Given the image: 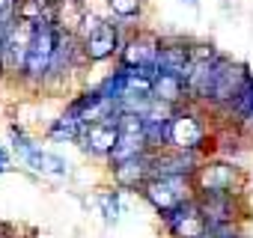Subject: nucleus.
Here are the masks:
<instances>
[{
    "label": "nucleus",
    "mask_w": 253,
    "mask_h": 238,
    "mask_svg": "<svg viewBox=\"0 0 253 238\" xmlns=\"http://www.w3.org/2000/svg\"><path fill=\"white\" fill-rule=\"evenodd\" d=\"M211 125H209V110L200 104H182L173 110V122H170V149L182 152H197L206 155L211 143Z\"/></svg>",
    "instance_id": "obj_1"
},
{
    "label": "nucleus",
    "mask_w": 253,
    "mask_h": 238,
    "mask_svg": "<svg viewBox=\"0 0 253 238\" xmlns=\"http://www.w3.org/2000/svg\"><path fill=\"white\" fill-rule=\"evenodd\" d=\"M60 33H63V27L57 21L36 24V33H33L30 51H27V63H24V72H21L18 83H24L30 89H45V83L51 78V66H54L57 48H60Z\"/></svg>",
    "instance_id": "obj_2"
},
{
    "label": "nucleus",
    "mask_w": 253,
    "mask_h": 238,
    "mask_svg": "<svg viewBox=\"0 0 253 238\" xmlns=\"http://www.w3.org/2000/svg\"><path fill=\"white\" fill-rule=\"evenodd\" d=\"M78 39H81V48H84V57L86 63H104L110 57H119L122 51V21L116 18H98V15H89L84 12V21L78 27Z\"/></svg>",
    "instance_id": "obj_3"
},
{
    "label": "nucleus",
    "mask_w": 253,
    "mask_h": 238,
    "mask_svg": "<svg viewBox=\"0 0 253 238\" xmlns=\"http://www.w3.org/2000/svg\"><path fill=\"white\" fill-rule=\"evenodd\" d=\"M161 217L191 199H197V188H194V179H185V176H152L140 191H137Z\"/></svg>",
    "instance_id": "obj_4"
},
{
    "label": "nucleus",
    "mask_w": 253,
    "mask_h": 238,
    "mask_svg": "<svg viewBox=\"0 0 253 238\" xmlns=\"http://www.w3.org/2000/svg\"><path fill=\"white\" fill-rule=\"evenodd\" d=\"M9 134H12V152L18 155V161L24 164V167H30L33 173H42V176H54V179H66L69 173H72V164L63 158V155H54V152H48V149H42V146H36L18 125H12L9 128Z\"/></svg>",
    "instance_id": "obj_5"
},
{
    "label": "nucleus",
    "mask_w": 253,
    "mask_h": 238,
    "mask_svg": "<svg viewBox=\"0 0 253 238\" xmlns=\"http://www.w3.org/2000/svg\"><path fill=\"white\" fill-rule=\"evenodd\" d=\"M241 167L223 158H203L197 176H194V188L197 194H241Z\"/></svg>",
    "instance_id": "obj_6"
},
{
    "label": "nucleus",
    "mask_w": 253,
    "mask_h": 238,
    "mask_svg": "<svg viewBox=\"0 0 253 238\" xmlns=\"http://www.w3.org/2000/svg\"><path fill=\"white\" fill-rule=\"evenodd\" d=\"M149 140H146V128H143V116L140 113H122L119 116V140L113 146V152L107 155V170L119 167L122 161H131L137 155H146Z\"/></svg>",
    "instance_id": "obj_7"
},
{
    "label": "nucleus",
    "mask_w": 253,
    "mask_h": 238,
    "mask_svg": "<svg viewBox=\"0 0 253 238\" xmlns=\"http://www.w3.org/2000/svg\"><path fill=\"white\" fill-rule=\"evenodd\" d=\"M161 42H164V36H158L152 30H134V33L125 36L122 51H119L116 60L125 69H149V72H158Z\"/></svg>",
    "instance_id": "obj_8"
},
{
    "label": "nucleus",
    "mask_w": 253,
    "mask_h": 238,
    "mask_svg": "<svg viewBox=\"0 0 253 238\" xmlns=\"http://www.w3.org/2000/svg\"><path fill=\"white\" fill-rule=\"evenodd\" d=\"M197 205L209 223V232L232 229L241 220V194H197Z\"/></svg>",
    "instance_id": "obj_9"
},
{
    "label": "nucleus",
    "mask_w": 253,
    "mask_h": 238,
    "mask_svg": "<svg viewBox=\"0 0 253 238\" xmlns=\"http://www.w3.org/2000/svg\"><path fill=\"white\" fill-rule=\"evenodd\" d=\"M119 116L122 113H113L107 119H98V122H86L84 131H81V140H78V149L89 158H104L113 152L116 140H119Z\"/></svg>",
    "instance_id": "obj_10"
},
{
    "label": "nucleus",
    "mask_w": 253,
    "mask_h": 238,
    "mask_svg": "<svg viewBox=\"0 0 253 238\" xmlns=\"http://www.w3.org/2000/svg\"><path fill=\"white\" fill-rule=\"evenodd\" d=\"M161 223H164V229H167L170 238H209V223H206L197 199H191V202L167 211L161 217Z\"/></svg>",
    "instance_id": "obj_11"
},
{
    "label": "nucleus",
    "mask_w": 253,
    "mask_h": 238,
    "mask_svg": "<svg viewBox=\"0 0 253 238\" xmlns=\"http://www.w3.org/2000/svg\"><path fill=\"white\" fill-rule=\"evenodd\" d=\"M203 164V155L197 152H182V149H158L152 152V176H185L194 179Z\"/></svg>",
    "instance_id": "obj_12"
},
{
    "label": "nucleus",
    "mask_w": 253,
    "mask_h": 238,
    "mask_svg": "<svg viewBox=\"0 0 253 238\" xmlns=\"http://www.w3.org/2000/svg\"><path fill=\"white\" fill-rule=\"evenodd\" d=\"M110 179L122 191H140L152 179V152L137 155L131 161H122L119 167H110Z\"/></svg>",
    "instance_id": "obj_13"
},
{
    "label": "nucleus",
    "mask_w": 253,
    "mask_h": 238,
    "mask_svg": "<svg viewBox=\"0 0 253 238\" xmlns=\"http://www.w3.org/2000/svg\"><path fill=\"white\" fill-rule=\"evenodd\" d=\"M173 110H176V107H167V104H161V101H152V107L143 113V128H146V140H149V149H152V152L167 149V143H170Z\"/></svg>",
    "instance_id": "obj_14"
},
{
    "label": "nucleus",
    "mask_w": 253,
    "mask_h": 238,
    "mask_svg": "<svg viewBox=\"0 0 253 238\" xmlns=\"http://www.w3.org/2000/svg\"><path fill=\"white\" fill-rule=\"evenodd\" d=\"M194 60V42L191 39H164L161 54H158V72H173V75H188Z\"/></svg>",
    "instance_id": "obj_15"
},
{
    "label": "nucleus",
    "mask_w": 253,
    "mask_h": 238,
    "mask_svg": "<svg viewBox=\"0 0 253 238\" xmlns=\"http://www.w3.org/2000/svg\"><path fill=\"white\" fill-rule=\"evenodd\" d=\"M152 98L167 104V107H182L191 104L188 101V83L182 75L173 72H155V86H152Z\"/></svg>",
    "instance_id": "obj_16"
},
{
    "label": "nucleus",
    "mask_w": 253,
    "mask_h": 238,
    "mask_svg": "<svg viewBox=\"0 0 253 238\" xmlns=\"http://www.w3.org/2000/svg\"><path fill=\"white\" fill-rule=\"evenodd\" d=\"M84 119L78 116V113H72L69 107L54 119V122L48 125V137L54 140V143H78L81 140V131H84Z\"/></svg>",
    "instance_id": "obj_17"
},
{
    "label": "nucleus",
    "mask_w": 253,
    "mask_h": 238,
    "mask_svg": "<svg viewBox=\"0 0 253 238\" xmlns=\"http://www.w3.org/2000/svg\"><path fill=\"white\" fill-rule=\"evenodd\" d=\"M107 9L116 21H140L143 18V0H107Z\"/></svg>",
    "instance_id": "obj_18"
},
{
    "label": "nucleus",
    "mask_w": 253,
    "mask_h": 238,
    "mask_svg": "<svg viewBox=\"0 0 253 238\" xmlns=\"http://www.w3.org/2000/svg\"><path fill=\"white\" fill-rule=\"evenodd\" d=\"M119 197H122V188H104L101 194H98V208H101V214H104V220L107 223H116L119 220V211H122V205H119Z\"/></svg>",
    "instance_id": "obj_19"
},
{
    "label": "nucleus",
    "mask_w": 253,
    "mask_h": 238,
    "mask_svg": "<svg viewBox=\"0 0 253 238\" xmlns=\"http://www.w3.org/2000/svg\"><path fill=\"white\" fill-rule=\"evenodd\" d=\"M15 9H18V0H0V24L15 21Z\"/></svg>",
    "instance_id": "obj_20"
},
{
    "label": "nucleus",
    "mask_w": 253,
    "mask_h": 238,
    "mask_svg": "<svg viewBox=\"0 0 253 238\" xmlns=\"http://www.w3.org/2000/svg\"><path fill=\"white\" fill-rule=\"evenodd\" d=\"M209 238H244V235L238 232V226H232V229H220V232H209Z\"/></svg>",
    "instance_id": "obj_21"
},
{
    "label": "nucleus",
    "mask_w": 253,
    "mask_h": 238,
    "mask_svg": "<svg viewBox=\"0 0 253 238\" xmlns=\"http://www.w3.org/2000/svg\"><path fill=\"white\" fill-rule=\"evenodd\" d=\"M6 170H9V152L0 146V173H6Z\"/></svg>",
    "instance_id": "obj_22"
},
{
    "label": "nucleus",
    "mask_w": 253,
    "mask_h": 238,
    "mask_svg": "<svg viewBox=\"0 0 253 238\" xmlns=\"http://www.w3.org/2000/svg\"><path fill=\"white\" fill-rule=\"evenodd\" d=\"M241 128H247V131H250V134H253V113H250V116H247V119H244V125H241Z\"/></svg>",
    "instance_id": "obj_23"
},
{
    "label": "nucleus",
    "mask_w": 253,
    "mask_h": 238,
    "mask_svg": "<svg viewBox=\"0 0 253 238\" xmlns=\"http://www.w3.org/2000/svg\"><path fill=\"white\" fill-rule=\"evenodd\" d=\"M6 78V72H3V48H0V80Z\"/></svg>",
    "instance_id": "obj_24"
},
{
    "label": "nucleus",
    "mask_w": 253,
    "mask_h": 238,
    "mask_svg": "<svg viewBox=\"0 0 253 238\" xmlns=\"http://www.w3.org/2000/svg\"><path fill=\"white\" fill-rule=\"evenodd\" d=\"M182 3H188V6H197V3H200V0H182Z\"/></svg>",
    "instance_id": "obj_25"
}]
</instances>
